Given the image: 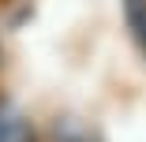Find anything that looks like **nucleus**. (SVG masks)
Instances as JSON below:
<instances>
[{
  "mask_svg": "<svg viewBox=\"0 0 146 142\" xmlns=\"http://www.w3.org/2000/svg\"><path fill=\"white\" fill-rule=\"evenodd\" d=\"M124 15H127V34L146 56V0H124Z\"/></svg>",
  "mask_w": 146,
  "mask_h": 142,
  "instance_id": "2",
  "label": "nucleus"
},
{
  "mask_svg": "<svg viewBox=\"0 0 146 142\" xmlns=\"http://www.w3.org/2000/svg\"><path fill=\"white\" fill-rule=\"evenodd\" d=\"M0 142H38L30 120L8 101H0Z\"/></svg>",
  "mask_w": 146,
  "mask_h": 142,
  "instance_id": "1",
  "label": "nucleus"
},
{
  "mask_svg": "<svg viewBox=\"0 0 146 142\" xmlns=\"http://www.w3.org/2000/svg\"><path fill=\"white\" fill-rule=\"evenodd\" d=\"M45 142H98V135L86 127V124H79V120H60V124L49 131Z\"/></svg>",
  "mask_w": 146,
  "mask_h": 142,
  "instance_id": "3",
  "label": "nucleus"
}]
</instances>
